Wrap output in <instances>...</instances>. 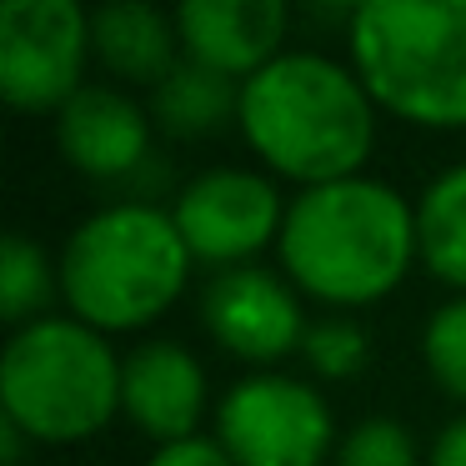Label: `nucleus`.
<instances>
[{"instance_id":"f257e3e1","label":"nucleus","mask_w":466,"mask_h":466,"mask_svg":"<svg viewBox=\"0 0 466 466\" xmlns=\"http://www.w3.org/2000/svg\"><path fill=\"white\" fill-rule=\"evenodd\" d=\"M236 121L261 161L306 186L361 176L376 141L371 91L321 51H281L246 76Z\"/></svg>"},{"instance_id":"f03ea898","label":"nucleus","mask_w":466,"mask_h":466,"mask_svg":"<svg viewBox=\"0 0 466 466\" xmlns=\"http://www.w3.org/2000/svg\"><path fill=\"white\" fill-rule=\"evenodd\" d=\"M416 256V211L376 176L306 186L286 201L281 266L336 306L386 296Z\"/></svg>"},{"instance_id":"7ed1b4c3","label":"nucleus","mask_w":466,"mask_h":466,"mask_svg":"<svg viewBox=\"0 0 466 466\" xmlns=\"http://www.w3.org/2000/svg\"><path fill=\"white\" fill-rule=\"evenodd\" d=\"M191 246L176 216L146 201H116L86 216L61 251V291L86 326L131 331L176 301Z\"/></svg>"},{"instance_id":"20e7f679","label":"nucleus","mask_w":466,"mask_h":466,"mask_svg":"<svg viewBox=\"0 0 466 466\" xmlns=\"http://www.w3.org/2000/svg\"><path fill=\"white\" fill-rule=\"evenodd\" d=\"M351 61L381 106L416 126H466V0H366Z\"/></svg>"},{"instance_id":"39448f33","label":"nucleus","mask_w":466,"mask_h":466,"mask_svg":"<svg viewBox=\"0 0 466 466\" xmlns=\"http://www.w3.org/2000/svg\"><path fill=\"white\" fill-rule=\"evenodd\" d=\"M0 401L35 441H81L121 406V361L96 326L41 316L5 341Z\"/></svg>"},{"instance_id":"423d86ee","label":"nucleus","mask_w":466,"mask_h":466,"mask_svg":"<svg viewBox=\"0 0 466 466\" xmlns=\"http://www.w3.org/2000/svg\"><path fill=\"white\" fill-rule=\"evenodd\" d=\"M216 441L236 466H316L331 446V411L296 376L256 371L221 396Z\"/></svg>"},{"instance_id":"0eeeda50","label":"nucleus","mask_w":466,"mask_h":466,"mask_svg":"<svg viewBox=\"0 0 466 466\" xmlns=\"http://www.w3.org/2000/svg\"><path fill=\"white\" fill-rule=\"evenodd\" d=\"M91 21L76 0L0 5V96L21 111H61L81 91Z\"/></svg>"},{"instance_id":"6e6552de","label":"nucleus","mask_w":466,"mask_h":466,"mask_svg":"<svg viewBox=\"0 0 466 466\" xmlns=\"http://www.w3.org/2000/svg\"><path fill=\"white\" fill-rule=\"evenodd\" d=\"M171 216L191 256L221 266H241V256L261 251L286 221L276 186L256 171H241V166H216V171L186 181Z\"/></svg>"},{"instance_id":"1a4fd4ad","label":"nucleus","mask_w":466,"mask_h":466,"mask_svg":"<svg viewBox=\"0 0 466 466\" xmlns=\"http://www.w3.org/2000/svg\"><path fill=\"white\" fill-rule=\"evenodd\" d=\"M201 316L211 336L241 361H276L301 346L306 316L296 291L266 266H226L201 296Z\"/></svg>"},{"instance_id":"9d476101","label":"nucleus","mask_w":466,"mask_h":466,"mask_svg":"<svg viewBox=\"0 0 466 466\" xmlns=\"http://www.w3.org/2000/svg\"><path fill=\"white\" fill-rule=\"evenodd\" d=\"M121 406L161 446L191 441L206 411V371L181 341H146L121 361Z\"/></svg>"},{"instance_id":"9b49d317","label":"nucleus","mask_w":466,"mask_h":466,"mask_svg":"<svg viewBox=\"0 0 466 466\" xmlns=\"http://www.w3.org/2000/svg\"><path fill=\"white\" fill-rule=\"evenodd\" d=\"M181 51L226 76H256L281 56V0H181L176 11Z\"/></svg>"},{"instance_id":"f8f14e48","label":"nucleus","mask_w":466,"mask_h":466,"mask_svg":"<svg viewBox=\"0 0 466 466\" xmlns=\"http://www.w3.org/2000/svg\"><path fill=\"white\" fill-rule=\"evenodd\" d=\"M56 141H61V156L76 171L111 181V176H126L146 161L151 121L116 86H81L56 111Z\"/></svg>"},{"instance_id":"ddd939ff","label":"nucleus","mask_w":466,"mask_h":466,"mask_svg":"<svg viewBox=\"0 0 466 466\" xmlns=\"http://www.w3.org/2000/svg\"><path fill=\"white\" fill-rule=\"evenodd\" d=\"M91 46L101 51V61L116 76L146 81L151 91L181 61L176 56V46H181L176 21H166L156 5H141V0H111V5H101L91 15Z\"/></svg>"},{"instance_id":"4468645a","label":"nucleus","mask_w":466,"mask_h":466,"mask_svg":"<svg viewBox=\"0 0 466 466\" xmlns=\"http://www.w3.org/2000/svg\"><path fill=\"white\" fill-rule=\"evenodd\" d=\"M151 111H156V121L176 136H206V131H216L226 116L241 111V86H236V76L211 71V66L181 56V61L171 66V76L151 91Z\"/></svg>"},{"instance_id":"2eb2a0df","label":"nucleus","mask_w":466,"mask_h":466,"mask_svg":"<svg viewBox=\"0 0 466 466\" xmlns=\"http://www.w3.org/2000/svg\"><path fill=\"white\" fill-rule=\"evenodd\" d=\"M416 251L431 276L466 291V161L441 171L416 201Z\"/></svg>"},{"instance_id":"dca6fc26","label":"nucleus","mask_w":466,"mask_h":466,"mask_svg":"<svg viewBox=\"0 0 466 466\" xmlns=\"http://www.w3.org/2000/svg\"><path fill=\"white\" fill-rule=\"evenodd\" d=\"M51 296V261L31 236L11 231L0 241V316L21 331Z\"/></svg>"},{"instance_id":"f3484780","label":"nucleus","mask_w":466,"mask_h":466,"mask_svg":"<svg viewBox=\"0 0 466 466\" xmlns=\"http://www.w3.org/2000/svg\"><path fill=\"white\" fill-rule=\"evenodd\" d=\"M421 356L431 381L441 391H451L456 401H466V296L431 311V321L421 331Z\"/></svg>"},{"instance_id":"a211bd4d","label":"nucleus","mask_w":466,"mask_h":466,"mask_svg":"<svg viewBox=\"0 0 466 466\" xmlns=\"http://www.w3.org/2000/svg\"><path fill=\"white\" fill-rule=\"evenodd\" d=\"M301 351L311 361V371L321 376H356L371 356V336L351 321V316H321V321L306 326Z\"/></svg>"},{"instance_id":"6ab92c4d","label":"nucleus","mask_w":466,"mask_h":466,"mask_svg":"<svg viewBox=\"0 0 466 466\" xmlns=\"http://www.w3.org/2000/svg\"><path fill=\"white\" fill-rule=\"evenodd\" d=\"M336 466H416V441L401 421L371 416V421H356L341 436Z\"/></svg>"},{"instance_id":"aec40b11","label":"nucleus","mask_w":466,"mask_h":466,"mask_svg":"<svg viewBox=\"0 0 466 466\" xmlns=\"http://www.w3.org/2000/svg\"><path fill=\"white\" fill-rule=\"evenodd\" d=\"M146 466H236L231 451L221 441H206V436H191V441H171L156 446Z\"/></svg>"},{"instance_id":"412c9836","label":"nucleus","mask_w":466,"mask_h":466,"mask_svg":"<svg viewBox=\"0 0 466 466\" xmlns=\"http://www.w3.org/2000/svg\"><path fill=\"white\" fill-rule=\"evenodd\" d=\"M426 466H466V416H456V421H446L436 431Z\"/></svg>"},{"instance_id":"4be33fe9","label":"nucleus","mask_w":466,"mask_h":466,"mask_svg":"<svg viewBox=\"0 0 466 466\" xmlns=\"http://www.w3.org/2000/svg\"><path fill=\"white\" fill-rule=\"evenodd\" d=\"M21 436H25V431L11 421V416L0 421V461H5V466H15V461H21Z\"/></svg>"}]
</instances>
